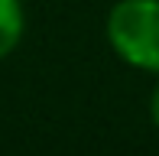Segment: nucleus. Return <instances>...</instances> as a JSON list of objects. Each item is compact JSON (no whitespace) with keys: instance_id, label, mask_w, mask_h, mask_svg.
<instances>
[{"instance_id":"nucleus-1","label":"nucleus","mask_w":159,"mask_h":156,"mask_svg":"<svg viewBox=\"0 0 159 156\" xmlns=\"http://www.w3.org/2000/svg\"><path fill=\"white\" fill-rule=\"evenodd\" d=\"M111 49L140 72L159 75V0H120L107 13Z\"/></svg>"},{"instance_id":"nucleus-3","label":"nucleus","mask_w":159,"mask_h":156,"mask_svg":"<svg viewBox=\"0 0 159 156\" xmlns=\"http://www.w3.org/2000/svg\"><path fill=\"white\" fill-rule=\"evenodd\" d=\"M149 114H153V124L159 127V85L153 88V98H149Z\"/></svg>"},{"instance_id":"nucleus-2","label":"nucleus","mask_w":159,"mask_h":156,"mask_svg":"<svg viewBox=\"0 0 159 156\" xmlns=\"http://www.w3.org/2000/svg\"><path fill=\"white\" fill-rule=\"evenodd\" d=\"M23 33H26L23 0H0V59H7L20 46Z\"/></svg>"}]
</instances>
